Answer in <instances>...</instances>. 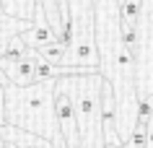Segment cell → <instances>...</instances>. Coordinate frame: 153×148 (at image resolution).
Here are the masks:
<instances>
[{"label": "cell", "mask_w": 153, "mask_h": 148, "mask_svg": "<svg viewBox=\"0 0 153 148\" xmlns=\"http://www.w3.org/2000/svg\"><path fill=\"white\" fill-rule=\"evenodd\" d=\"M5 125L39 135L55 146L62 140L55 120V81L34 83L26 89H5Z\"/></svg>", "instance_id": "cell-1"}, {"label": "cell", "mask_w": 153, "mask_h": 148, "mask_svg": "<svg viewBox=\"0 0 153 148\" xmlns=\"http://www.w3.org/2000/svg\"><path fill=\"white\" fill-rule=\"evenodd\" d=\"M68 89L78 120V132H81V148H104V135H101V117H99V99H101V86L104 75H73V78H60Z\"/></svg>", "instance_id": "cell-2"}, {"label": "cell", "mask_w": 153, "mask_h": 148, "mask_svg": "<svg viewBox=\"0 0 153 148\" xmlns=\"http://www.w3.org/2000/svg\"><path fill=\"white\" fill-rule=\"evenodd\" d=\"M55 120L57 130L62 135L65 148H81V132H78V120H75V109H73V99L62 81H55Z\"/></svg>", "instance_id": "cell-3"}, {"label": "cell", "mask_w": 153, "mask_h": 148, "mask_svg": "<svg viewBox=\"0 0 153 148\" xmlns=\"http://www.w3.org/2000/svg\"><path fill=\"white\" fill-rule=\"evenodd\" d=\"M99 117H101V135H104V146H122L120 135H117V99H114L112 83L104 81L101 86V99H99Z\"/></svg>", "instance_id": "cell-4"}, {"label": "cell", "mask_w": 153, "mask_h": 148, "mask_svg": "<svg viewBox=\"0 0 153 148\" xmlns=\"http://www.w3.org/2000/svg\"><path fill=\"white\" fill-rule=\"evenodd\" d=\"M36 57H39L36 49H29L24 60H0V70L8 78V83L16 89L34 86V60Z\"/></svg>", "instance_id": "cell-5"}, {"label": "cell", "mask_w": 153, "mask_h": 148, "mask_svg": "<svg viewBox=\"0 0 153 148\" xmlns=\"http://www.w3.org/2000/svg\"><path fill=\"white\" fill-rule=\"evenodd\" d=\"M21 39H24V44L29 49H42V47H47V44L55 42V31H52V26L47 24L42 8H36V16H34V21H31V29L21 34Z\"/></svg>", "instance_id": "cell-6"}, {"label": "cell", "mask_w": 153, "mask_h": 148, "mask_svg": "<svg viewBox=\"0 0 153 148\" xmlns=\"http://www.w3.org/2000/svg\"><path fill=\"white\" fill-rule=\"evenodd\" d=\"M3 5V13L8 18H16V21H34L36 16V8H39V0H0Z\"/></svg>", "instance_id": "cell-7"}, {"label": "cell", "mask_w": 153, "mask_h": 148, "mask_svg": "<svg viewBox=\"0 0 153 148\" xmlns=\"http://www.w3.org/2000/svg\"><path fill=\"white\" fill-rule=\"evenodd\" d=\"M26 52H29V47L24 44L21 34H16V36H10V39L5 42L0 60H24V57H26Z\"/></svg>", "instance_id": "cell-8"}, {"label": "cell", "mask_w": 153, "mask_h": 148, "mask_svg": "<svg viewBox=\"0 0 153 148\" xmlns=\"http://www.w3.org/2000/svg\"><path fill=\"white\" fill-rule=\"evenodd\" d=\"M151 115H153V91L148 94V96H140V99H137V104H135V122L148 125Z\"/></svg>", "instance_id": "cell-9"}, {"label": "cell", "mask_w": 153, "mask_h": 148, "mask_svg": "<svg viewBox=\"0 0 153 148\" xmlns=\"http://www.w3.org/2000/svg\"><path fill=\"white\" fill-rule=\"evenodd\" d=\"M5 125V89L0 86V127Z\"/></svg>", "instance_id": "cell-10"}, {"label": "cell", "mask_w": 153, "mask_h": 148, "mask_svg": "<svg viewBox=\"0 0 153 148\" xmlns=\"http://www.w3.org/2000/svg\"><path fill=\"white\" fill-rule=\"evenodd\" d=\"M148 148H153V115L148 120Z\"/></svg>", "instance_id": "cell-11"}, {"label": "cell", "mask_w": 153, "mask_h": 148, "mask_svg": "<svg viewBox=\"0 0 153 148\" xmlns=\"http://www.w3.org/2000/svg\"><path fill=\"white\" fill-rule=\"evenodd\" d=\"M104 148H117V146H104Z\"/></svg>", "instance_id": "cell-12"}]
</instances>
